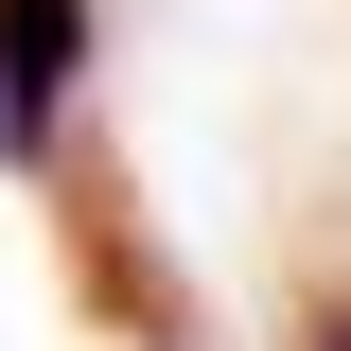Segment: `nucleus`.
Wrapping results in <instances>:
<instances>
[{"mask_svg":"<svg viewBox=\"0 0 351 351\" xmlns=\"http://www.w3.org/2000/svg\"><path fill=\"white\" fill-rule=\"evenodd\" d=\"M71 88H88V0H0V158L18 176L71 158Z\"/></svg>","mask_w":351,"mask_h":351,"instance_id":"obj_1","label":"nucleus"},{"mask_svg":"<svg viewBox=\"0 0 351 351\" xmlns=\"http://www.w3.org/2000/svg\"><path fill=\"white\" fill-rule=\"evenodd\" d=\"M299 351H351V299H316V316H299Z\"/></svg>","mask_w":351,"mask_h":351,"instance_id":"obj_2","label":"nucleus"}]
</instances>
